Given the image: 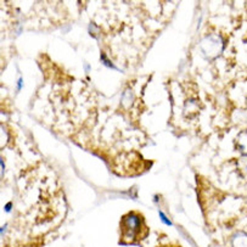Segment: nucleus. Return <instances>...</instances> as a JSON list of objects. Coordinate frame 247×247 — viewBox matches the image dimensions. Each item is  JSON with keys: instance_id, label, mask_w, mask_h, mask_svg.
Segmentation results:
<instances>
[{"instance_id": "obj_1", "label": "nucleus", "mask_w": 247, "mask_h": 247, "mask_svg": "<svg viewBox=\"0 0 247 247\" xmlns=\"http://www.w3.org/2000/svg\"><path fill=\"white\" fill-rule=\"evenodd\" d=\"M139 226H140V219H139L138 214L130 213L124 218V222H123V235H127L128 239L134 237L138 233Z\"/></svg>"}, {"instance_id": "obj_2", "label": "nucleus", "mask_w": 247, "mask_h": 247, "mask_svg": "<svg viewBox=\"0 0 247 247\" xmlns=\"http://www.w3.org/2000/svg\"><path fill=\"white\" fill-rule=\"evenodd\" d=\"M160 218H161V220H162L163 223H166L167 225H172V222L169 220V219L166 217V215H164V213H163V212H161V211H160Z\"/></svg>"}, {"instance_id": "obj_3", "label": "nucleus", "mask_w": 247, "mask_h": 247, "mask_svg": "<svg viewBox=\"0 0 247 247\" xmlns=\"http://www.w3.org/2000/svg\"><path fill=\"white\" fill-rule=\"evenodd\" d=\"M11 208H12V203H11V202H9V203L5 206V212H9V211H11Z\"/></svg>"}, {"instance_id": "obj_4", "label": "nucleus", "mask_w": 247, "mask_h": 247, "mask_svg": "<svg viewBox=\"0 0 247 247\" xmlns=\"http://www.w3.org/2000/svg\"><path fill=\"white\" fill-rule=\"evenodd\" d=\"M21 87H22V79L18 81V89H21Z\"/></svg>"}]
</instances>
